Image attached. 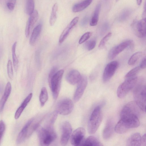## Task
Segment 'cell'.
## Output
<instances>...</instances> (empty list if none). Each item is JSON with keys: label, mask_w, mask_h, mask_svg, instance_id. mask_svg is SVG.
<instances>
[{"label": "cell", "mask_w": 146, "mask_h": 146, "mask_svg": "<svg viewBox=\"0 0 146 146\" xmlns=\"http://www.w3.org/2000/svg\"><path fill=\"white\" fill-rule=\"evenodd\" d=\"M140 125L139 118L136 116L121 118L115 126V131L118 134H123L129 129L136 128Z\"/></svg>", "instance_id": "obj_1"}, {"label": "cell", "mask_w": 146, "mask_h": 146, "mask_svg": "<svg viewBox=\"0 0 146 146\" xmlns=\"http://www.w3.org/2000/svg\"><path fill=\"white\" fill-rule=\"evenodd\" d=\"M38 135L40 143L42 146L49 145L57 137L56 132L51 125L40 128L38 131Z\"/></svg>", "instance_id": "obj_2"}, {"label": "cell", "mask_w": 146, "mask_h": 146, "mask_svg": "<svg viewBox=\"0 0 146 146\" xmlns=\"http://www.w3.org/2000/svg\"><path fill=\"white\" fill-rule=\"evenodd\" d=\"M133 95L134 101L140 109L144 112L146 106V86L142 80H139L134 87Z\"/></svg>", "instance_id": "obj_3"}, {"label": "cell", "mask_w": 146, "mask_h": 146, "mask_svg": "<svg viewBox=\"0 0 146 146\" xmlns=\"http://www.w3.org/2000/svg\"><path fill=\"white\" fill-rule=\"evenodd\" d=\"M103 115L101 107L98 106L96 107L91 114L88 124V130L90 134L95 133L102 121Z\"/></svg>", "instance_id": "obj_4"}, {"label": "cell", "mask_w": 146, "mask_h": 146, "mask_svg": "<svg viewBox=\"0 0 146 146\" xmlns=\"http://www.w3.org/2000/svg\"><path fill=\"white\" fill-rule=\"evenodd\" d=\"M64 70L57 71L50 78L48 79L50 87L52 92L53 98L56 100L59 94L61 81Z\"/></svg>", "instance_id": "obj_5"}, {"label": "cell", "mask_w": 146, "mask_h": 146, "mask_svg": "<svg viewBox=\"0 0 146 146\" xmlns=\"http://www.w3.org/2000/svg\"><path fill=\"white\" fill-rule=\"evenodd\" d=\"M144 112L134 101H131L123 106L121 112L120 117L136 116L139 118Z\"/></svg>", "instance_id": "obj_6"}, {"label": "cell", "mask_w": 146, "mask_h": 146, "mask_svg": "<svg viewBox=\"0 0 146 146\" xmlns=\"http://www.w3.org/2000/svg\"><path fill=\"white\" fill-rule=\"evenodd\" d=\"M138 80L137 77L125 79V80L118 87L117 90V95L120 98L125 97L134 87Z\"/></svg>", "instance_id": "obj_7"}, {"label": "cell", "mask_w": 146, "mask_h": 146, "mask_svg": "<svg viewBox=\"0 0 146 146\" xmlns=\"http://www.w3.org/2000/svg\"><path fill=\"white\" fill-rule=\"evenodd\" d=\"M73 108V101L69 98H64L60 100L58 103L56 111L60 115H66L70 113Z\"/></svg>", "instance_id": "obj_8"}, {"label": "cell", "mask_w": 146, "mask_h": 146, "mask_svg": "<svg viewBox=\"0 0 146 146\" xmlns=\"http://www.w3.org/2000/svg\"><path fill=\"white\" fill-rule=\"evenodd\" d=\"M85 133V130L82 127H78L75 129L70 137L71 144L75 146L81 145L84 140Z\"/></svg>", "instance_id": "obj_9"}, {"label": "cell", "mask_w": 146, "mask_h": 146, "mask_svg": "<svg viewBox=\"0 0 146 146\" xmlns=\"http://www.w3.org/2000/svg\"><path fill=\"white\" fill-rule=\"evenodd\" d=\"M135 35L139 38L144 37L146 35V18L137 21L135 20L132 25Z\"/></svg>", "instance_id": "obj_10"}, {"label": "cell", "mask_w": 146, "mask_h": 146, "mask_svg": "<svg viewBox=\"0 0 146 146\" xmlns=\"http://www.w3.org/2000/svg\"><path fill=\"white\" fill-rule=\"evenodd\" d=\"M118 66V62L116 61H111L106 65L102 77L104 82H107L111 79L115 72Z\"/></svg>", "instance_id": "obj_11"}, {"label": "cell", "mask_w": 146, "mask_h": 146, "mask_svg": "<svg viewBox=\"0 0 146 146\" xmlns=\"http://www.w3.org/2000/svg\"><path fill=\"white\" fill-rule=\"evenodd\" d=\"M77 84V87L73 96L75 102H77L79 100L84 92L88 84L87 77L84 75L82 76L80 80Z\"/></svg>", "instance_id": "obj_12"}, {"label": "cell", "mask_w": 146, "mask_h": 146, "mask_svg": "<svg viewBox=\"0 0 146 146\" xmlns=\"http://www.w3.org/2000/svg\"><path fill=\"white\" fill-rule=\"evenodd\" d=\"M132 42L131 40H127L113 47L108 53L109 59H113L125 48L131 45Z\"/></svg>", "instance_id": "obj_13"}, {"label": "cell", "mask_w": 146, "mask_h": 146, "mask_svg": "<svg viewBox=\"0 0 146 146\" xmlns=\"http://www.w3.org/2000/svg\"><path fill=\"white\" fill-rule=\"evenodd\" d=\"M72 127L68 121H65L62 126V134L60 143L63 145H66L68 143L72 132Z\"/></svg>", "instance_id": "obj_14"}, {"label": "cell", "mask_w": 146, "mask_h": 146, "mask_svg": "<svg viewBox=\"0 0 146 146\" xmlns=\"http://www.w3.org/2000/svg\"><path fill=\"white\" fill-rule=\"evenodd\" d=\"M38 12L36 10H34L30 15L25 29V35L26 37L28 38L29 37L31 31L38 20Z\"/></svg>", "instance_id": "obj_15"}, {"label": "cell", "mask_w": 146, "mask_h": 146, "mask_svg": "<svg viewBox=\"0 0 146 146\" xmlns=\"http://www.w3.org/2000/svg\"><path fill=\"white\" fill-rule=\"evenodd\" d=\"M79 17L74 18L64 29L61 34L59 39V43H62L65 40L70 32L77 23Z\"/></svg>", "instance_id": "obj_16"}, {"label": "cell", "mask_w": 146, "mask_h": 146, "mask_svg": "<svg viewBox=\"0 0 146 146\" xmlns=\"http://www.w3.org/2000/svg\"><path fill=\"white\" fill-rule=\"evenodd\" d=\"M81 77L82 76L79 71L73 69L68 73L66 76V79L70 84L74 85L78 83Z\"/></svg>", "instance_id": "obj_17"}, {"label": "cell", "mask_w": 146, "mask_h": 146, "mask_svg": "<svg viewBox=\"0 0 146 146\" xmlns=\"http://www.w3.org/2000/svg\"><path fill=\"white\" fill-rule=\"evenodd\" d=\"M114 128L113 120L110 119H108L103 131L102 136L104 139H108L111 137L113 133Z\"/></svg>", "instance_id": "obj_18"}, {"label": "cell", "mask_w": 146, "mask_h": 146, "mask_svg": "<svg viewBox=\"0 0 146 146\" xmlns=\"http://www.w3.org/2000/svg\"><path fill=\"white\" fill-rule=\"evenodd\" d=\"M34 120L33 118L29 119L23 128L18 134L17 139L16 141L18 144L21 143L24 141L26 138L27 137L29 127Z\"/></svg>", "instance_id": "obj_19"}, {"label": "cell", "mask_w": 146, "mask_h": 146, "mask_svg": "<svg viewBox=\"0 0 146 146\" xmlns=\"http://www.w3.org/2000/svg\"><path fill=\"white\" fill-rule=\"evenodd\" d=\"M141 137L139 133H135L131 135L127 141V145L128 146H141Z\"/></svg>", "instance_id": "obj_20"}, {"label": "cell", "mask_w": 146, "mask_h": 146, "mask_svg": "<svg viewBox=\"0 0 146 146\" xmlns=\"http://www.w3.org/2000/svg\"><path fill=\"white\" fill-rule=\"evenodd\" d=\"M11 83L9 82L7 83L4 94L0 100V114L1 113L11 92Z\"/></svg>", "instance_id": "obj_21"}, {"label": "cell", "mask_w": 146, "mask_h": 146, "mask_svg": "<svg viewBox=\"0 0 146 146\" xmlns=\"http://www.w3.org/2000/svg\"><path fill=\"white\" fill-rule=\"evenodd\" d=\"M81 146H103L102 143L96 137L91 135L84 139L81 144Z\"/></svg>", "instance_id": "obj_22"}, {"label": "cell", "mask_w": 146, "mask_h": 146, "mask_svg": "<svg viewBox=\"0 0 146 146\" xmlns=\"http://www.w3.org/2000/svg\"><path fill=\"white\" fill-rule=\"evenodd\" d=\"M92 0H85L83 1L75 4L72 9L74 12L76 13L88 7L92 2Z\"/></svg>", "instance_id": "obj_23"}, {"label": "cell", "mask_w": 146, "mask_h": 146, "mask_svg": "<svg viewBox=\"0 0 146 146\" xmlns=\"http://www.w3.org/2000/svg\"><path fill=\"white\" fill-rule=\"evenodd\" d=\"M42 25L39 24L33 29L29 40V43L31 45L34 44L40 34L42 29Z\"/></svg>", "instance_id": "obj_24"}, {"label": "cell", "mask_w": 146, "mask_h": 146, "mask_svg": "<svg viewBox=\"0 0 146 146\" xmlns=\"http://www.w3.org/2000/svg\"><path fill=\"white\" fill-rule=\"evenodd\" d=\"M101 5L100 4H98L95 9L93 15L90 22V25L92 26L96 25L98 20L99 16V15Z\"/></svg>", "instance_id": "obj_25"}, {"label": "cell", "mask_w": 146, "mask_h": 146, "mask_svg": "<svg viewBox=\"0 0 146 146\" xmlns=\"http://www.w3.org/2000/svg\"><path fill=\"white\" fill-rule=\"evenodd\" d=\"M58 10V5L56 3L53 5L50 16L49 23L51 26H53L56 21L57 18V12Z\"/></svg>", "instance_id": "obj_26"}, {"label": "cell", "mask_w": 146, "mask_h": 146, "mask_svg": "<svg viewBox=\"0 0 146 146\" xmlns=\"http://www.w3.org/2000/svg\"><path fill=\"white\" fill-rule=\"evenodd\" d=\"M32 96V93H30L25 99L21 106L18 108L16 111L17 114L18 115L21 114L23 110L31 100Z\"/></svg>", "instance_id": "obj_27"}, {"label": "cell", "mask_w": 146, "mask_h": 146, "mask_svg": "<svg viewBox=\"0 0 146 146\" xmlns=\"http://www.w3.org/2000/svg\"><path fill=\"white\" fill-rule=\"evenodd\" d=\"M17 42H15L13 44L12 48V52L13 66L14 70L17 72L18 67L19 61L16 54V49Z\"/></svg>", "instance_id": "obj_28"}, {"label": "cell", "mask_w": 146, "mask_h": 146, "mask_svg": "<svg viewBox=\"0 0 146 146\" xmlns=\"http://www.w3.org/2000/svg\"><path fill=\"white\" fill-rule=\"evenodd\" d=\"M48 94L47 90L45 87H42L39 96V101L40 105L43 107L48 100Z\"/></svg>", "instance_id": "obj_29"}, {"label": "cell", "mask_w": 146, "mask_h": 146, "mask_svg": "<svg viewBox=\"0 0 146 146\" xmlns=\"http://www.w3.org/2000/svg\"><path fill=\"white\" fill-rule=\"evenodd\" d=\"M35 6L34 0H26L25 12L26 14L30 15L34 11Z\"/></svg>", "instance_id": "obj_30"}, {"label": "cell", "mask_w": 146, "mask_h": 146, "mask_svg": "<svg viewBox=\"0 0 146 146\" xmlns=\"http://www.w3.org/2000/svg\"><path fill=\"white\" fill-rule=\"evenodd\" d=\"M131 13V10L127 8L124 9L119 15L118 19L121 22L125 21L129 17Z\"/></svg>", "instance_id": "obj_31"}, {"label": "cell", "mask_w": 146, "mask_h": 146, "mask_svg": "<svg viewBox=\"0 0 146 146\" xmlns=\"http://www.w3.org/2000/svg\"><path fill=\"white\" fill-rule=\"evenodd\" d=\"M142 55V53L141 52H137L133 54L128 60V64L129 65H133L135 64Z\"/></svg>", "instance_id": "obj_32"}, {"label": "cell", "mask_w": 146, "mask_h": 146, "mask_svg": "<svg viewBox=\"0 0 146 146\" xmlns=\"http://www.w3.org/2000/svg\"><path fill=\"white\" fill-rule=\"evenodd\" d=\"M141 68L139 66L135 67L129 71L125 75V79L132 78L136 76L139 73Z\"/></svg>", "instance_id": "obj_33"}, {"label": "cell", "mask_w": 146, "mask_h": 146, "mask_svg": "<svg viewBox=\"0 0 146 146\" xmlns=\"http://www.w3.org/2000/svg\"><path fill=\"white\" fill-rule=\"evenodd\" d=\"M111 33L109 32L102 38L98 46V47L99 48H102L104 46L107 41L111 36Z\"/></svg>", "instance_id": "obj_34"}, {"label": "cell", "mask_w": 146, "mask_h": 146, "mask_svg": "<svg viewBox=\"0 0 146 146\" xmlns=\"http://www.w3.org/2000/svg\"><path fill=\"white\" fill-rule=\"evenodd\" d=\"M7 72L9 77L11 79H12L13 76V73L12 62L9 60L7 64Z\"/></svg>", "instance_id": "obj_35"}, {"label": "cell", "mask_w": 146, "mask_h": 146, "mask_svg": "<svg viewBox=\"0 0 146 146\" xmlns=\"http://www.w3.org/2000/svg\"><path fill=\"white\" fill-rule=\"evenodd\" d=\"M92 33L87 32L84 33L81 37L79 41V43L81 44L88 40L91 36Z\"/></svg>", "instance_id": "obj_36"}, {"label": "cell", "mask_w": 146, "mask_h": 146, "mask_svg": "<svg viewBox=\"0 0 146 146\" xmlns=\"http://www.w3.org/2000/svg\"><path fill=\"white\" fill-rule=\"evenodd\" d=\"M96 44V42L95 40H90L86 43V47L88 50H91L94 48Z\"/></svg>", "instance_id": "obj_37"}, {"label": "cell", "mask_w": 146, "mask_h": 146, "mask_svg": "<svg viewBox=\"0 0 146 146\" xmlns=\"http://www.w3.org/2000/svg\"><path fill=\"white\" fill-rule=\"evenodd\" d=\"M16 0H7L6 4L8 9L13 11L14 9Z\"/></svg>", "instance_id": "obj_38"}, {"label": "cell", "mask_w": 146, "mask_h": 146, "mask_svg": "<svg viewBox=\"0 0 146 146\" xmlns=\"http://www.w3.org/2000/svg\"><path fill=\"white\" fill-rule=\"evenodd\" d=\"M5 129V125L3 121H0V143Z\"/></svg>", "instance_id": "obj_39"}, {"label": "cell", "mask_w": 146, "mask_h": 146, "mask_svg": "<svg viewBox=\"0 0 146 146\" xmlns=\"http://www.w3.org/2000/svg\"><path fill=\"white\" fill-rule=\"evenodd\" d=\"M89 20L88 16H85L81 21L80 24L81 26H84L86 25L88 22Z\"/></svg>", "instance_id": "obj_40"}, {"label": "cell", "mask_w": 146, "mask_h": 146, "mask_svg": "<svg viewBox=\"0 0 146 146\" xmlns=\"http://www.w3.org/2000/svg\"><path fill=\"white\" fill-rule=\"evenodd\" d=\"M146 58H144L141 61L140 65L141 68L144 69L146 68Z\"/></svg>", "instance_id": "obj_41"}, {"label": "cell", "mask_w": 146, "mask_h": 146, "mask_svg": "<svg viewBox=\"0 0 146 146\" xmlns=\"http://www.w3.org/2000/svg\"><path fill=\"white\" fill-rule=\"evenodd\" d=\"M39 53L38 52H36V59L38 66L40 67V62Z\"/></svg>", "instance_id": "obj_42"}, {"label": "cell", "mask_w": 146, "mask_h": 146, "mask_svg": "<svg viewBox=\"0 0 146 146\" xmlns=\"http://www.w3.org/2000/svg\"><path fill=\"white\" fill-rule=\"evenodd\" d=\"M146 144V134H145L143 136L141 137V145L145 146Z\"/></svg>", "instance_id": "obj_43"}, {"label": "cell", "mask_w": 146, "mask_h": 146, "mask_svg": "<svg viewBox=\"0 0 146 146\" xmlns=\"http://www.w3.org/2000/svg\"><path fill=\"white\" fill-rule=\"evenodd\" d=\"M144 10L143 11V14H142V17H143V18H145V17H146V8H145V5H144Z\"/></svg>", "instance_id": "obj_44"}, {"label": "cell", "mask_w": 146, "mask_h": 146, "mask_svg": "<svg viewBox=\"0 0 146 146\" xmlns=\"http://www.w3.org/2000/svg\"><path fill=\"white\" fill-rule=\"evenodd\" d=\"M137 4L139 5L141 3L142 0H137Z\"/></svg>", "instance_id": "obj_45"}, {"label": "cell", "mask_w": 146, "mask_h": 146, "mask_svg": "<svg viewBox=\"0 0 146 146\" xmlns=\"http://www.w3.org/2000/svg\"><path fill=\"white\" fill-rule=\"evenodd\" d=\"M1 50H0V58L1 57Z\"/></svg>", "instance_id": "obj_46"}, {"label": "cell", "mask_w": 146, "mask_h": 146, "mask_svg": "<svg viewBox=\"0 0 146 146\" xmlns=\"http://www.w3.org/2000/svg\"><path fill=\"white\" fill-rule=\"evenodd\" d=\"M116 0V2H118V1H119V0Z\"/></svg>", "instance_id": "obj_47"}]
</instances>
